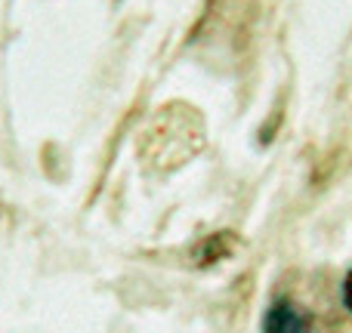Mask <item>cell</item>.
<instances>
[{"label": "cell", "mask_w": 352, "mask_h": 333, "mask_svg": "<svg viewBox=\"0 0 352 333\" xmlns=\"http://www.w3.org/2000/svg\"><path fill=\"white\" fill-rule=\"evenodd\" d=\"M263 333H312V321L297 303L275 299L263 318Z\"/></svg>", "instance_id": "1"}, {"label": "cell", "mask_w": 352, "mask_h": 333, "mask_svg": "<svg viewBox=\"0 0 352 333\" xmlns=\"http://www.w3.org/2000/svg\"><path fill=\"white\" fill-rule=\"evenodd\" d=\"M235 247H238V238L232 235V231H217V235H207L204 241L192 250V262L198 268H210V266H217V262L229 260V256L235 253Z\"/></svg>", "instance_id": "2"}, {"label": "cell", "mask_w": 352, "mask_h": 333, "mask_svg": "<svg viewBox=\"0 0 352 333\" xmlns=\"http://www.w3.org/2000/svg\"><path fill=\"white\" fill-rule=\"evenodd\" d=\"M343 306H346V312H352V268L343 278Z\"/></svg>", "instance_id": "3"}]
</instances>
